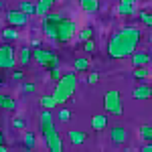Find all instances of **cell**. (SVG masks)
<instances>
[{
  "mask_svg": "<svg viewBox=\"0 0 152 152\" xmlns=\"http://www.w3.org/2000/svg\"><path fill=\"white\" fill-rule=\"evenodd\" d=\"M132 97L134 99H150L152 97V85L148 83H140V85H136L134 89H132Z\"/></svg>",
  "mask_w": 152,
  "mask_h": 152,
  "instance_id": "cell-12",
  "label": "cell"
},
{
  "mask_svg": "<svg viewBox=\"0 0 152 152\" xmlns=\"http://www.w3.org/2000/svg\"><path fill=\"white\" fill-rule=\"evenodd\" d=\"M39 104H41L43 110H55V107H59V102H57V97H55L53 94L41 95V97H39Z\"/></svg>",
  "mask_w": 152,
  "mask_h": 152,
  "instance_id": "cell-17",
  "label": "cell"
},
{
  "mask_svg": "<svg viewBox=\"0 0 152 152\" xmlns=\"http://www.w3.org/2000/svg\"><path fill=\"white\" fill-rule=\"evenodd\" d=\"M89 126H91V130H95V132L104 130L105 126H107V114H95V116L89 120Z\"/></svg>",
  "mask_w": 152,
  "mask_h": 152,
  "instance_id": "cell-15",
  "label": "cell"
},
{
  "mask_svg": "<svg viewBox=\"0 0 152 152\" xmlns=\"http://www.w3.org/2000/svg\"><path fill=\"white\" fill-rule=\"evenodd\" d=\"M12 128H16V130H24V128H26V120H24V118H16V120L12 122Z\"/></svg>",
  "mask_w": 152,
  "mask_h": 152,
  "instance_id": "cell-33",
  "label": "cell"
},
{
  "mask_svg": "<svg viewBox=\"0 0 152 152\" xmlns=\"http://www.w3.org/2000/svg\"><path fill=\"white\" fill-rule=\"evenodd\" d=\"M104 110L110 116H122L124 107H122V95L118 89H110L104 95Z\"/></svg>",
  "mask_w": 152,
  "mask_h": 152,
  "instance_id": "cell-4",
  "label": "cell"
},
{
  "mask_svg": "<svg viewBox=\"0 0 152 152\" xmlns=\"http://www.w3.org/2000/svg\"><path fill=\"white\" fill-rule=\"evenodd\" d=\"M57 0H39L37 2V14L43 18L45 14H49L51 12V8H53V4H55Z\"/></svg>",
  "mask_w": 152,
  "mask_h": 152,
  "instance_id": "cell-20",
  "label": "cell"
},
{
  "mask_svg": "<svg viewBox=\"0 0 152 152\" xmlns=\"http://www.w3.org/2000/svg\"><path fill=\"white\" fill-rule=\"evenodd\" d=\"M67 140H69L73 146H81L83 142L87 140V134L81 132V130H69V132H67Z\"/></svg>",
  "mask_w": 152,
  "mask_h": 152,
  "instance_id": "cell-14",
  "label": "cell"
},
{
  "mask_svg": "<svg viewBox=\"0 0 152 152\" xmlns=\"http://www.w3.org/2000/svg\"><path fill=\"white\" fill-rule=\"evenodd\" d=\"M18 8L23 12H26L28 16H31V14H37V4L35 2H28V0H23V2L18 4Z\"/></svg>",
  "mask_w": 152,
  "mask_h": 152,
  "instance_id": "cell-26",
  "label": "cell"
},
{
  "mask_svg": "<svg viewBox=\"0 0 152 152\" xmlns=\"http://www.w3.org/2000/svg\"><path fill=\"white\" fill-rule=\"evenodd\" d=\"M132 75H134V79H138V81H144V79H148L150 71H148V67H134Z\"/></svg>",
  "mask_w": 152,
  "mask_h": 152,
  "instance_id": "cell-24",
  "label": "cell"
},
{
  "mask_svg": "<svg viewBox=\"0 0 152 152\" xmlns=\"http://www.w3.org/2000/svg\"><path fill=\"white\" fill-rule=\"evenodd\" d=\"M110 140L114 142L116 146L126 144V142H128V132H126V128H122V126H114V128L110 130Z\"/></svg>",
  "mask_w": 152,
  "mask_h": 152,
  "instance_id": "cell-11",
  "label": "cell"
},
{
  "mask_svg": "<svg viewBox=\"0 0 152 152\" xmlns=\"http://www.w3.org/2000/svg\"><path fill=\"white\" fill-rule=\"evenodd\" d=\"M138 18L142 20V24H146V26H150V28H152V12L142 10V12H138Z\"/></svg>",
  "mask_w": 152,
  "mask_h": 152,
  "instance_id": "cell-31",
  "label": "cell"
},
{
  "mask_svg": "<svg viewBox=\"0 0 152 152\" xmlns=\"http://www.w3.org/2000/svg\"><path fill=\"white\" fill-rule=\"evenodd\" d=\"M0 144H4V134H2V130H0Z\"/></svg>",
  "mask_w": 152,
  "mask_h": 152,
  "instance_id": "cell-38",
  "label": "cell"
},
{
  "mask_svg": "<svg viewBox=\"0 0 152 152\" xmlns=\"http://www.w3.org/2000/svg\"><path fill=\"white\" fill-rule=\"evenodd\" d=\"M0 85H2V75H0Z\"/></svg>",
  "mask_w": 152,
  "mask_h": 152,
  "instance_id": "cell-42",
  "label": "cell"
},
{
  "mask_svg": "<svg viewBox=\"0 0 152 152\" xmlns=\"http://www.w3.org/2000/svg\"><path fill=\"white\" fill-rule=\"evenodd\" d=\"M138 134H140V138L144 142H150L152 140V122L150 124H142L140 128H138Z\"/></svg>",
  "mask_w": 152,
  "mask_h": 152,
  "instance_id": "cell-23",
  "label": "cell"
},
{
  "mask_svg": "<svg viewBox=\"0 0 152 152\" xmlns=\"http://www.w3.org/2000/svg\"><path fill=\"white\" fill-rule=\"evenodd\" d=\"M75 91H77V71H69V73H63V77L55 83L53 95L57 97L59 105H63L75 95Z\"/></svg>",
  "mask_w": 152,
  "mask_h": 152,
  "instance_id": "cell-3",
  "label": "cell"
},
{
  "mask_svg": "<svg viewBox=\"0 0 152 152\" xmlns=\"http://www.w3.org/2000/svg\"><path fill=\"white\" fill-rule=\"evenodd\" d=\"M97 79H99V75H97L95 71H91V73L87 75V83H97Z\"/></svg>",
  "mask_w": 152,
  "mask_h": 152,
  "instance_id": "cell-34",
  "label": "cell"
},
{
  "mask_svg": "<svg viewBox=\"0 0 152 152\" xmlns=\"http://www.w3.org/2000/svg\"><path fill=\"white\" fill-rule=\"evenodd\" d=\"M0 152H8V148H6V144H0Z\"/></svg>",
  "mask_w": 152,
  "mask_h": 152,
  "instance_id": "cell-37",
  "label": "cell"
},
{
  "mask_svg": "<svg viewBox=\"0 0 152 152\" xmlns=\"http://www.w3.org/2000/svg\"><path fill=\"white\" fill-rule=\"evenodd\" d=\"M2 39H4V43H14V41L18 39V31H16V26L8 24L6 28H2Z\"/></svg>",
  "mask_w": 152,
  "mask_h": 152,
  "instance_id": "cell-21",
  "label": "cell"
},
{
  "mask_svg": "<svg viewBox=\"0 0 152 152\" xmlns=\"http://www.w3.org/2000/svg\"><path fill=\"white\" fill-rule=\"evenodd\" d=\"M45 146H47L51 152H61L63 150V138H61V134H59V130L55 128L51 134L45 136Z\"/></svg>",
  "mask_w": 152,
  "mask_h": 152,
  "instance_id": "cell-9",
  "label": "cell"
},
{
  "mask_svg": "<svg viewBox=\"0 0 152 152\" xmlns=\"http://www.w3.org/2000/svg\"><path fill=\"white\" fill-rule=\"evenodd\" d=\"M55 118H57V122L65 124V122H69V120H71V112L67 110V107H59L57 114H55Z\"/></svg>",
  "mask_w": 152,
  "mask_h": 152,
  "instance_id": "cell-27",
  "label": "cell"
},
{
  "mask_svg": "<svg viewBox=\"0 0 152 152\" xmlns=\"http://www.w3.org/2000/svg\"><path fill=\"white\" fill-rule=\"evenodd\" d=\"M18 63V51H14L12 43L0 45V69H14Z\"/></svg>",
  "mask_w": 152,
  "mask_h": 152,
  "instance_id": "cell-6",
  "label": "cell"
},
{
  "mask_svg": "<svg viewBox=\"0 0 152 152\" xmlns=\"http://www.w3.org/2000/svg\"><path fill=\"white\" fill-rule=\"evenodd\" d=\"M136 2H138V0H120V4H118V14H122V16H132V14H136Z\"/></svg>",
  "mask_w": 152,
  "mask_h": 152,
  "instance_id": "cell-13",
  "label": "cell"
},
{
  "mask_svg": "<svg viewBox=\"0 0 152 152\" xmlns=\"http://www.w3.org/2000/svg\"><path fill=\"white\" fill-rule=\"evenodd\" d=\"M23 77H24V73H23V71H18V69H16V71H12V79H14V81H20Z\"/></svg>",
  "mask_w": 152,
  "mask_h": 152,
  "instance_id": "cell-35",
  "label": "cell"
},
{
  "mask_svg": "<svg viewBox=\"0 0 152 152\" xmlns=\"http://www.w3.org/2000/svg\"><path fill=\"white\" fill-rule=\"evenodd\" d=\"M130 59H132V67H148L152 63V57L148 51H134L132 55H130Z\"/></svg>",
  "mask_w": 152,
  "mask_h": 152,
  "instance_id": "cell-10",
  "label": "cell"
},
{
  "mask_svg": "<svg viewBox=\"0 0 152 152\" xmlns=\"http://www.w3.org/2000/svg\"><path fill=\"white\" fill-rule=\"evenodd\" d=\"M73 69L77 71V73H81V71H89V59L87 57H77L73 61Z\"/></svg>",
  "mask_w": 152,
  "mask_h": 152,
  "instance_id": "cell-22",
  "label": "cell"
},
{
  "mask_svg": "<svg viewBox=\"0 0 152 152\" xmlns=\"http://www.w3.org/2000/svg\"><path fill=\"white\" fill-rule=\"evenodd\" d=\"M87 39H94V26H83L79 31V41H87Z\"/></svg>",
  "mask_w": 152,
  "mask_h": 152,
  "instance_id": "cell-29",
  "label": "cell"
},
{
  "mask_svg": "<svg viewBox=\"0 0 152 152\" xmlns=\"http://www.w3.org/2000/svg\"><path fill=\"white\" fill-rule=\"evenodd\" d=\"M142 43V31L138 26H124L107 41V57L110 59H126L130 57L138 45Z\"/></svg>",
  "mask_w": 152,
  "mask_h": 152,
  "instance_id": "cell-1",
  "label": "cell"
},
{
  "mask_svg": "<svg viewBox=\"0 0 152 152\" xmlns=\"http://www.w3.org/2000/svg\"><path fill=\"white\" fill-rule=\"evenodd\" d=\"M148 43H150V45H152V33H150V35H148Z\"/></svg>",
  "mask_w": 152,
  "mask_h": 152,
  "instance_id": "cell-39",
  "label": "cell"
},
{
  "mask_svg": "<svg viewBox=\"0 0 152 152\" xmlns=\"http://www.w3.org/2000/svg\"><path fill=\"white\" fill-rule=\"evenodd\" d=\"M0 110H4V112H14V110H16V99H14L12 95L0 94Z\"/></svg>",
  "mask_w": 152,
  "mask_h": 152,
  "instance_id": "cell-18",
  "label": "cell"
},
{
  "mask_svg": "<svg viewBox=\"0 0 152 152\" xmlns=\"http://www.w3.org/2000/svg\"><path fill=\"white\" fill-rule=\"evenodd\" d=\"M79 6L85 14H95L99 10V0H79Z\"/></svg>",
  "mask_w": 152,
  "mask_h": 152,
  "instance_id": "cell-19",
  "label": "cell"
},
{
  "mask_svg": "<svg viewBox=\"0 0 152 152\" xmlns=\"http://www.w3.org/2000/svg\"><path fill=\"white\" fill-rule=\"evenodd\" d=\"M0 8H4V0H0Z\"/></svg>",
  "mask_w": 152,
  "mask_h": 152,
  "instance_id": "cell-40",
  "label": "cell"
},
{
  "mask_svg": "<svg viewBox=\"0 0 152 152\" xmlns=\"http://www.w3.org/2000/svg\"><path fill=\"white\" fill-rule=\"evenodd\" d=\"M142 150H144V152H152V140H150V142H146V144L142 146Z\"/></svg>",
  "mask_w": 152,
  "mask_h": 152,
  "instance_id": "cell-36",
  "label": "cell"
},
{
  "mask_svg": "<svg viewBox=\"0 0 152 152\" xmlns=\"http://www.w3.org/2000/svg\"><path fill=\"white\" fill-rule=\"evenodd\" d=\"M43 33L49 41L53 43H69L71 39L77 33V23L71 20L63 14H57V12H49L43 16Z\"/></svg>",
  "mask_w": 152,
  "mask_h": 152,
  "instance_id": "cell-2",
  "label": "cell"
},
{
  "mask_svg": "<svg viewBox=\"0 0 152 152\" xmlns=\"http://www.w3.org/2000/svg\"><path fill=\"white\" fill-rule=\"evenodd\" d=\"M33 59H35V53H33L31 47H23L18 51V65H20V67H26Z\"/></svg>",
  "mask_w": 152,
  "mask_h": 152,
  "instance_id": "cell-16",
  "label": "cell"
},
{
  "mask_svg": "<svg viewBox=\"0 0 152 152\" xmlns=\"http://www.w3.org/2000/svg\"><path fill=\"white\" fill-rule=\"evenodd\" d=\"M6 23L20 28L24 24H28V14L23 12L20 8H10V10H6Z\"/></svg>",
  "mask_w": 152,
  "mask_h": 152,
  "instance_id": "cell-8",
  "label": "cell"
},
{
  "mask_svg": "<svg viewBox=\"0 0 152 152\" xmlns=\"http://www.w3.org/2000/svg\"><path fill=\"white\" fill-rule=\"evenodd\" d=\"M33 53H35V59H33V61H37L39 67H45V69H53V67H57L59 59H57V53H55V51L39 47V49H33Z\"/></svg>",
  "mask_w": 152,
  "mask_h": 152,
  "instance_id": "cell-5",
  "label": "cell"
},
{
  "mask_svg": "<svg viewBox=\"0 0 152 152\" xmlns=\"http://www.w3.org/2000/svg\"><path fill=\"white\" fill-rule=\"evenodd\" d=\"M20 91H23L24 95H31V94L37 91V85L33 81H24V83H20Z\"/></svg>",
  "mask_w": 152,
  "mask_h": 152,
  "instance_id": "cell-30",
  "label": "cell"
},
{
  "mask_svg": "<svg viewBox=\"0 0 152 152\" xmlns=\"http://www.w3.org/2000/svg\"><path fill=\"white\" fill-rule=\"evenodd\" d=\"M49 77H51V81L57 83L61 77H63V73H61V69L59 67H53V69H49Z\"/></svg>",
  "mask_w": 152,
  "mask_h": 152,
  "instance_id": "cell-32",
  "label": "cell"
},
{
  "mask_svg": "<svg viewBox=\"0 0 152 152\" xmlns=\"http://www.w3.org/2000/svg\"><path fill=\"white\" fill-rule=\"evenodd\" d=\"M95 49H97V45H95L94 39L83 41V53H85V55H91V53H95Z\"/></svg>",
  "mask_w": 152,
  "mask_h": 152,
  "instance_id": "cell-28",
  "label": "cell"
},
{
  "mask_svg": "<svg viewBox=\"0 0 152 152\" xmlns=\"http://www.w3.org/2000/svg\"><path fill=\"white\" fill-rule=\"evenodd\" d=\"M23 144L28 148V150H35V146H37V138H35V134L33 132H24V136H23Z\"/></svg>",
  "mask_w": 152,
  "mask_h": 152,
  "instance_id": "cell-25",
  "label": "cell"
},
{
  "mask_svg": "<svg viewBox=\"0 0 152 152\" xmlns=\"http://www.w3.org/2000/svg\"><path fill=\"white\" fill-rule=\"evenodd\" d=\"M148 53H150V57H152V45H150V49H148Z\"/></svg>",
  "mask_w": 152,
  "mask_h": 152,
  "instance_id": "cell-41",
  "label": "cell"
},
{
  "mask_svg": "<svg viewBox=\"0 0 152 152\" xmlns=\"http://www.w3.org/2000/svg\"><path fill=\"white\" fill-rule=\"evenodd\" d=\"M55 120L57 118L51 114V110H43L41 112V116H39V132L43 134V138L55 130Z\"/></svg>",
  "mask_w": 152,
  "mask_h": 152,
  "instance_id": "cell-7",
  "label": "cell"
}]
</instances>
